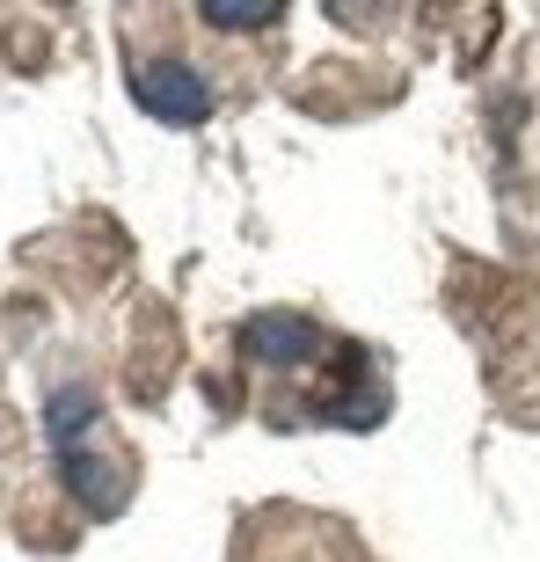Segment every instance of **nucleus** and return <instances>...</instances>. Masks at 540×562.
Wrapping results in <instances>:
<instances>
[{
  "mask_svg": "<svg viewBox=\"0 0 540 562\" xmlns=\"http://www.w3.org/2000/svg\"><path fill=\"white\" fill-rule=\"evenodd\" d=\"M125 81H132V103H139L146 117H161V125H205L212 117V88H205V74H198L183 52L132 59Z\"/></svg>",
  "mask_w": 540,
  "mask_h": 562,
  "instance_id": "1",
  "label": "nucleus"
},
{
  "mask_svg": "<svg viewBox=\"0 0 540 562\" xmlns=\"http://www.w3.org/2000/svg\"><path fill=\"white\" fill-rule=\"evenodd\" d=\"M234 344L249 351V366H278V373H300V366H314V358H329V351H336L329 336L314 329L307 314H292V307H263V314H249Z\"/></svg>",
  "mask_w": 540,
  "mask_h": 562,
  "instance_id": "2",
  "label": "nucleus"
},
{
  "mask_svg": "<svg viewBox=\"0 0 540 562\" xmlns=\"http://www.w3.org/2000/svg\"><path fill=\"white\" fill-rule=\"evenodd\" d=\"M88 424H103V402H95V387L66 380V387H52V395H44V438H52V453H74Z\"/></svg>",
  "mask_w": 540,
  "mask_h": 562,
  "instance_id": "3",
  "label": "nucleus"
},
{
  "mask_svg": "<svg viewBox=\"0 0 540 562\" xmlns=\"http://www.w3.org/2000/svg\"><path fill=\"white\" fill-rule=\"evenodd\" d=\"M205 22H212V30H278L285 8H220V0H212Z\"/></svg>",
  "mask_w": 540,
  "mask_h": 562,
  "instance_id": "4",
  "label": "nucleus"
}]
</instances>
